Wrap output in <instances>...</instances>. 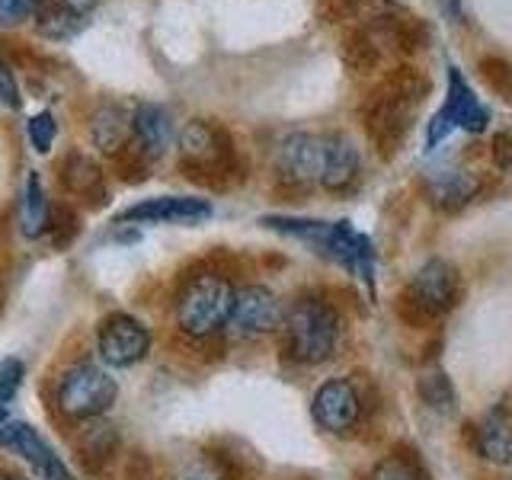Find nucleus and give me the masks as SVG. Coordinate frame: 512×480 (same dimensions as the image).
I'll return each mask as SVG.
<instances>
[{"label":"nucleus","mask_w":512,"mask_h":480,"mask_svg":"<svg viewBox=\"0 0 512 480\" xmlns=\"http://www.w3.org/2000/svg\"><path fill=\"white\" fill-rule=\"evenodd\" d=\"M429 90H432L429 74L410 61H400L381 77H375L372 90L365 93V100L359 106V119L368 141L375 144V151L384 160H391L404 148Z\"/></svg>","instance_id":"nucleus-1"},{"label":"nucleus","mask_w":512,"mask_h":480,"mask_svg":"<svg viewBox=\"0 0 512 480\" xmlns=\"http://www.w3.org/2000/svg\"><path fill=\"white\" fill-rule=\"evenodd\" d=\"M237 285L224 269L199 266L186 272L173 292V324L186 340L208 343L228 330Z\"/></svg>","instance_id":"nucleus-2"},{"label":"nucleus","mask_w":512,"mask_h":480,"mask_svg":"<svg viewBox=\"0 0 512 480\" xmlns=\"http://www.w3.org/2000/svg\"><path fill=\"white\" fill-rule=\"evenodd\" d=\"M176 148H180L183 176L205 189L224 192L247 176L234 135L215 119H189L176 135Z\"/></svg>","instance_id":"nucleus-3"},{"label":"nucleus","mask_w":512,"mask_h":480,"mask_svg":"<svg viewBox=\"0 0 512 480\" xmlns=\"http://www.w3.org/2000/svg\"><path fill=\"white\" fill-rule=\"evenodd\" d=\"M282 349L295 365H324L343 346V314L320 292H304L285 308Z\"/></svg>","instance_id":"nucleus-4"},{"label":"nucleus","mask_w":512,"mask_h":480,"mask_svg":"<svg viewBox=\"0 0 512 480\" xmlns=\"http://www.w3.org/2000/svg\"><path fill=\"white\" fill-rule=\"evenodd\" d=\"M461 301V276L458 269L432 256L420 269L413 272L404 295L397 298V314L407 320L410 327H426L432 320L445 317Z\"/></svg>","instance_id":"nucleus-5"},{"label":"nucleus","mask_w":512,"mask_h":480,"mask_svg":"<svg viewBox=\"0 0 512 480\" xmlns=\"http://www.w3.org/2000/svg\"><path fill=\"white\" fill-rule=\"evenodd\" d=\"M116 397H119V381L96 362H77L71 368H64L55 384V407L71 423L100 420V416L112 410Z\"/></svg>","instance_id":"nucleus-6"},{"label":"nucleus","mask_w":512,"mask_h":480,"mask_svg":"<svg viewBox=\"0 0 512 480\" xmlns=\"http://www.w3.org/2000/svg\"><path fill=\"white\" fill-rule=\"evenodd\" d=\"M388 13V10H384ZM381 13V16H384ZM372 20L362 26H349L340 42V61L352 77H381L388 68L400 64V55L391 42L384 20Z\"/></svg>","instance_id":"nucleus-7"},{"label":"nucleus","mask_w":512,"mask_h":480,"mask_svg":"<svg viewBox=\"0 0 512 480\" xmlns=\"http://www.w3.org/2000/svg\"><path fill=\"white\" fill-rule=\"evenodd\" d=\"M151 327L128 311H112L96 324V352L109 368H132L151 356Z\"/></svg>","instance_id":"nucleus-8"},{"label":"nucleus","mask_w":512,"mask_h":480,"mask_svg":"<svg viewBox=\"0 0 512 480\" xmlns=\"http://www.w3.org/2000/svg\"><path fill=\"white\" fill-rule=\"evenodd\" d=\"M272 164H276V183L282 189L304 192L311 186H320L327 164V138L314 132H292L279 141Z\"/></svg>","instance_id":"nucleus-9"},{"label":"nucleus","mask_w":512,"mask_h":480,"mask_svg":"<svg viewBox=\"0 0 512 480\" xmlns=\"http://www.w3.org/2000/svg\"><path fill=\"white\" fill-rule=\"evenodd\" d=\"M282 317H285V308L272 288L256 285V282L240 285L234 292L228 330L240 336V340H260V336L282 330Z\"/></svg>","instance_id":"nucleus-10"},{"label":"nucleus","mask_w":512,"mask_h":480,"mask_svg":"<svg viewBox=\"0 0 512 480\" xmlns=\"http://www.w3.org/2000/svg\"><path fill=\"white\" fill-rule=\"evenodd\" d=\"M311 416L327 436H352L362 423V394L349 378L324 381L311 397Z\"/></svg>","instance_id":"nucleus-11"},{"label":"nucleus","mask_w":512,"mask_h":480,"mask_svg":"<svg viewBox=\"0 0 512 480\" xmlns=\"http://www.w3.org/2000/svg\"><path fill=\"white\" fill-rule=\"evenodd\" d=\"M490 122L484 103L477 100L474 90L468 87V80L461 77L458 68L448 71V96L445 106L436 112V119L429 122V144H439L452 128H464V132H484Z\"/></svg>","instance_id":"nucleus-12"},{"label":"nucleus","mask_w":512,"mask_h":480,"mask_svg":"<svg viewBox=\"0 0 512 480\" xmlns=\"http://www.w3.org/2000/svg\"><path fill=\"white\" fill-rule=\"evenodd\" d=\"M0 445H4L7 452L20 455L39 480H77L68 464L58 458L55 448L42 439V432L32 429L29 423L7 420L0 426Z\"/></svg>","instance_id":"nucleus-13"},{"label":"nucleus","mask_w":512,"mask_h":480,"mask_svg":"<svg viewBox=\"0 0 512 480\" xmlns=\"http://www.w3.org/2000/svg\"><path fill=\"white\" fill-rule=\"evenodd\" d=\"M212 202L196 196H151L116 215V224H199L212 218Z\"/></svg>","instance_id":"nucleus-14"},{"label":"nucleus","mask_w":512,"mask_h":480,"mask_svg":"<svg viewBox=\"0 0 512 480\" xmlns=\"http://www.w3.org/2000/svg\"><path fill=\"white\" fill-rule=\"evenodd\" d=\"M87 132H90V144L96 151L109 160H116L119 154L132 148V141H135L132 109L116 100H100L87 119Z\"/></svg>","instance_id":"nucleus-15"},{"label":"nucleus","mask_w":512,"mask_h":480,"mask_svg":"<svg viewBox=\"0 0 512 480\" xmlns=\"http://www.w3.org/2000/svg\"><path fill=\"white\" fill-rule=\"evenodd\" d=\"M119 452H122V436L106 416L80 423V432L74 439V455H77L80 471L87 477H103L109 471V464L119 458Z\"/></svg>","instance_id":"nucleus-16"},{"label":"nucleus","mask_w":512,"mask_h":480,"mask_svg":"<svg viewBox=\"0 0 512 480\" xmlns=\"http://www.w3.org/2000/svg\"><path fill=\"white\" fill-rule=\"evenodd\" d=\"M58 180L68 196L90 202L93 208L106 205V173L100 160L84 148H68L58 160Z\"/></svg>","instance_id":"nucleus-17"},{"label":"nucleus","mask_w":512,"mask_h":480,"mask_svg":"<svg viewBox=\"0 0 512 480\" xmlns=\"http://www.w3.org/2000/svg\"><path fill=\"white\" fill-rule=\"evenodd\" d=\"M132 128H135V148L151 160L164 157L176 141L173 116L160 103H138L132 109Z\"/></svg>","instance_id":"nucleus-18"},{"label":"nucleus","mask_w":512,"mask_h":480,"mask_svg":"<svg viewBox=\"0 0 512 480\" xmlns=\"http://www.w3.org/2000/svg\"><path fill=\"white\" fill-rule=\"evenodd\" d=\"M474 436H477L474 448L480 452V458H487L493 464H509L512 458V404L509 400H500V404H493L480 416Z\"/></svg>","instance_id":"nucleus-19"},{"label":"nucleus","mask_w":512,"mask_h":480,"mask_svg":"<svg viewBox=\"0 0 512 480\" xmlns=\"http://www.w3.org/2000/svg\"><path fill=\"white\" fill-rule=\"evenodd\" d=\"M324 138H327V164H324V176H320V186L327 192H346L349 186H356L362 173V154L352 144V138L343 132H327Z\"/></svg>","instance_id":"nucleus-20"},{"label":"nucleus","mask_w":512,"mask_h":480,"mask_svg":"<svg viewBox=\"0 0 512 480\" xmlns=\"http://www.w3.org/2000/svg\"><path fill=\"white\" fill-rule=\"evenodd\" d=\"M48 224H52V202L45 196L42 176L32 170L26 176L23 186V202H20V231L29 240H39L48 234Z\"/></svg>","instance_id":"nucleus-21"},{"label":"nucleus","mask_w":512,"mask_h":480,"mask_svg":"<svg viewBox=\"0 0 512 480\" xmlns=\"http://www.w3.org/2000/svg\"><path fill=\"white\" fill-rule=\"evenodd\" d=\"M480 180L468 170H455V173H439L436 180H429V202L442 208V212H458L471 199H477Z\"/></svg>","instance_id":"nucleus-22"},{"label":"nucleus","mask_w":512,"mask_h":480,"mask_svg":"<svg viewBox=\"0 0 512 480\" xmlns=\"http://www.w3.org/2000/svg\"><path fill=\"white\" fill-rule=\"evenodd\" d=\"M394 0H320L317 16L330 26H362L372 23L384 10H391Z\"/></svg>","instance_id":"nucleus-23"},{"label":"nucleus","mask_w":512,"mask_h":480,"mask_svg":"<svg viewBox=\"0 0 512 480\" xmlns=\"http://www.w3.org/2000/svg\"><path fill=\"white\" fill-rule=\"evenodd\" d=\"M32 26H36V32L42 39L64 42V39L77 36V32L87 26V20L80 13L68 10L64 4H58V0H48V4L32 16Z\"/></svg>","instance_id":"nucleus-24"},{"label":"nucleus","mask_w":512,"mask_h":480,"mask_svg":"<svg viewBox=\"0 0 512 480\" xmlns=\"http://www.w3.org/2000/svg\"><path fill=\"white\" fill-rule=\"evenodd\" d=\"M368 480H429V471L423 468L420 455L413 448H394L391 455H384L372 464Z\"/></svg>","instance_id":"nucleus-25"},{"label":"nucleus","mask_w":512,"mask_h":480,"mask_svg":"<svg viewBox=\"0 0 512 480\" xmlns=\"http://www.w3.org/2000/svg\"><path fill=\"white\" fill-rule=\"evenodd\" d=\"M416 391H420L423 404H426L429 410L455 413V407H458L455 384H452V378H448L445 372H429V375H423L420 384H416Z\"/></svg>","instance_id":"nucleus-26"},{"label":"nucleus","mask_w":512,"mask_h":480,"mask_svg":"<svg viewBox=\"0 0 512 480\" xmlns=\"http://www.w3.org/2000/svg\"><path fill=\"white\" fill-rule=\"evenodd\" d=\"M48 237H52L55 250H68L80 237V212L71 202L52 205V224H48Z\"/></svg>","instance_id":"nucleus-27"},{"label":"nucleus","mask_w":512,"mask_h":480,"mask_svg":"<svg viewBox=\"0 0 512 480\" xmlns=\"http://www.w3.org/2000/svg\"><path fill=\"white\" fill-rule=\"evenodd\" d=\"M477 74L490 93L503 96L506 103H512V64L503 55H484L477 61Z\"/></svg>","instance_id":"nucleus-28"},{"label":"nucleus","mask_w":512,"mask_h":480,"mask_svg":"<svg viewBox=\"0 0 512 480\" xmlns=\"http://www.w3.org/2000/svg\"><path fill=\"white\" fill-rule=\"evenodd\" d=\"M26 138L32 144L36 154H48L55 148V138H58V119L52 109H42L36 116H29L26 122Z\"/></svg>","instance_id":"nucleus-29"},{"label":"nucleus","mask_w":512,"mask_h":480,"mask_svg":"<svg viewBox=\"0 0 512 480\" xmlns=\"http://www.w3.org/2000/svg\"><path fill=\"white\" fill-rule=\"evenodd\" d=\"M112 170L119 173V180L125 183H141V180H148V173H151V164L154 160L151 157H144L138 148H135V141H132V148H128L125 154H119L116 160H109Z\"/></svg>","instance_id":"nucleus-30"},{"label":"nucleus","mask_w":512,"mask_h":480,"mask_svg":"<svg viewBox=\"0 0 512 480\" xmlns=\"http://www.w3.org/2000/svg\"><path fill=\"white\" fill-rule=\"evenodd\" d=\"M48 0H0V26H20L29 23Z\"/></svg>","instance_id":"nucleus-31"},{"label":"nucleus","mask_w":512,"mask_h":480,"mask_svg":"<svg viewBox=\"0 0 512 480\" xmlns=\"http://www.w3.org/2000/svg\"><path fill=\"white\" fill-rule=\"evenodd\" d=\"M23 378H26V365L23 359H4L0 362V404H10V400L20 394L23 388Z\"/></svg>","instance_id":"nucleus-32"},{"label":"nucleus","mask_w":512,"mask_h":480,"mask_svg":"<svg viewBox=\"0 0 512 480\" xmlns=\"http://www.w3.org/2000/svg\"><path fill=\"white\" fill-rule=\"evenodd\" d=\"M0 106H7V109H20L23 106L20 84H16V74H13L10 61L4 55H0Z\"/></svg>","instance_id":"nucleus-33"},{"label":"nucleus","mask_w":512,"mask_h":480,"mask_svg":"<svg viewBox=\"0 0 512 480\" xmlns=\"http://www.w3.org/2000/svg\"><path fill=\"white\" fill-rule=\"evenodd\" d=\"M490 157H493V164L500 167V170L512 173V128H509V132H500V135L493 138Z\"/></svg>","instance_id":"nucleus-34"},{"label":"nucleus","mask_w":512,"mask_h":480,"mask_svg":"<svg viewBox=\"0 0 512 480\" xmlns=\"http://www.w3.org/2000/svg\"><path fill=\"white\" fill-rule=\"evenodd\" d=\"M122 480H154V464H151V458L144 455V452L128 455Z\"/></svg>","instance_id":"nucleus-35"},{"label":"nucleus","mask_w":512,"mask_h":480,"mask_svg":"<svg viewBox=\"0 0 512 480\" xmlns=\"http://www.w3.org/2000/svg\"><path fill=\"white\" fill-rule=\"evenodd\" d=\"M58 4H64V7L74 10V13H80V16H87V13H93L96 7H100L103 0H58Z\"/></svg>","instance_id":"nucleus-36"},{"label":"nucleus","mask_w":512,"mask_h":480,"mask_svg":"<svg viewBox=\"0 0 512 480\" xmlns=\"http://www.w3.org/2000/svg\"><path fill=\"white\" fill-rule=\"evenodd\" d=\"M0 480H20L13 471H7V468H0Z\"/></svg>","instance_id":"nucleus-37"},{"label":"nucleus","mask_w":512,"mask_h":480,"mask_svg":"<svg viewBox=\"0 0 512 480\" xmlns=\"http://www.w3.org/2000/svg\"><path fill=\"white\" fill-rule=\"evenodd\" d=\"M10 420V416H7V404H0V426H4Z\"/></svg>","instance_id":"nucleus-38"},{"label":"nucleus","mask_w":512,"mask_h":480,"mask_svg":"<svg viewBox=\"0 0 512 480\" xmlns=\"http://www.w3.org/2000/svg\"><path fill=\"white\" fill-rule=\"evenodd\" d=\"M0 311H4V292H0Z\"/></svg>","instance_id":"nucleus-39"},{"label":"nucleus","mask_w":512,"mask_h":480,"mask_svg":"<svg viewBox=\"0 0 512 480\" xmlns=\"http://www.w3.org/2000/svg\"><path fill=\"white\" fill-rule=\"evenodd\" d=\"M189 480H202V477H189Z\"/></svg>","instance_id":"nucleus-40"}]
</instances>
